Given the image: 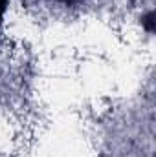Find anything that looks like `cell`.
I'll return each instance as SVG.
<instances>
[{
  "label": "cell",
  "instance_id": "cell-3",
  "mask_svg": "<svg viewBox=\"0 0 156 157\" xmlns=\"http://www.w3.org/2000/svg\"><path fill=\"white\" fill-rule=\"evenodd\" d=\"M50 2H59V4H64V6H76L81 0H50Z\"/></svg>",
  "mask_w": 156,
  "mask_h": 157
},
{
  "label": "cell",
  "instance_id": "cell-2",
  "mask_svg": "<svg viewBox=\"0 0 156 157\" xmlns=\"http://www.w3.org/2000/svg\"><path fill=\"white\" fill-rule=\"evenodd\" d=\"M7 6H9V0H0V26H2L4 15H6V11H7Z\"/></svg>",
  "mask_w": 156,
  "mask_h": 157
},
{
  "label": "cell",
  "instance_id": "cell-1",
  "mask_svg": "<svg viewBox=\"0 0 156 157\" xmlns=\"http://www.w3.org/2000/svg\"><path fill=\"white\" fill-rule=\"evenodd\" d=\"M142 26L147 33H154L156 29V20H154V11H147L143 17H142Z\"/></svg>",
  "mask_w": 156,
  "mask_h": 157
}]
</instances>
